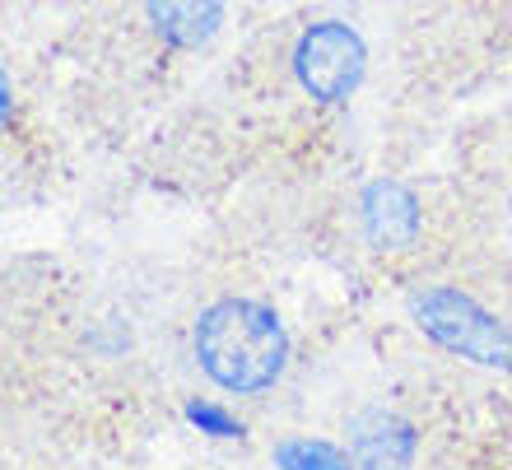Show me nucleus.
<instances>
[{"label":"nucleus","mask_w":512,"mask_h":470,"mask_svg":"<svg viewBox=\"0 0 512 470\" xmlns=\"http://www.w3.org/2000/svg\"><path fill=\"white\" fill-rule=\"evenodd\" d=\"M359 224L373 247H405L419 233V201L401 182H368L359 196Z\"/></svg>","instance_id":"20e7f679"},{"label":"nucleus","mask_w":512,"mask_h":470,"mask_svg":"<svg viewBox=\"0 0 512 470\" xmlns=\"http://www.w3.org/2000/svg\"><path fill=\"white\" fill-rule=\"evenodd\" d=\"M280 470H350V457L331 443H312V438H294V443L275 447Z\"/></svg>","instance_id":"0eeeda50"},{"label":"nucleus","mask_w":512,"mask_h":470,"mask_svg":"<svg viewBox=\"0 0 512 470\" xmlns=\"http://www.w3.org/2000/svg\"><path fill=\"white\" fill-rule=\"evenodd\" d=\"M187 419L196 424V429H205V433H215V438H238L243 433V424L233 415H224L219 405H191L187 410Z\"/></svg>","instance_id":"6e6552de"},{"label":"nucleus","mask_w":512,"mask_h":470,"mask_svg":"<svg viewBox=\"0 0 512 470\" xmlns=\"http://www.w3.org/2000/svg\"><path fill=\"white\" fill-rule=\"evenodd\" d=\"M368 66V47L350 24H312L294 47V75L317 103H345L359 89Z\"/></svg>","instance_id":"7ed1b4c3"},{"label":"nucleus","mask_w":512,"mask_h":470,"mask_svg":"<svg viewBox=\"0 0 512 470\" xmlns=\"http://www.w3.org/2000/svg\"><path fill=\"white\" fill-rule=\"evenodd\" d=\"M415 322L429 340L480 368L512 373V331L461 289H424L415 298Z\"/></svg>","instance_id":"f03ea898"},{"label":"nucleus","mask_w":512,"mask_h":470,"mask_svg":"<svg viewBox=\"0 0 512 470\" xmlns=\"http://www.w3.org/2000/svg\"><path fill=\"white\" fill-rule=\"evenodd\" d=\"M149 24L168 47L196 52L224 24V0H145Z\"/></svg>","instance_id":"423d86ee"},{"label":"nucleus","mask_w":512,"mask_h":470,"mask_svg":"<svg viewBox=\"0 0 512 470\" xmlns=\"http://www.w3.org/2000/svg\"><path fill=\"white\" fill-rule=\"evenodd\" d=\"M196 359L210 382L238 396L266 391L284 373L289 336L280 317L252 298H219L196 322Z\"/></svg>","instance_id":"f257e3e1"},{"label":"nucleus","mask_w":512,"mask_h":470,"mask_svg":"<svg viewBox=\"0 0 512 470\" xmlns=\"http://www.w3.org/2000/svg\"><path fill=\"white\" fill-rule=\"evenodd\" d=\"M350 452L364 470H405L415 457V429L401 415L364 410L350 424Z\"/></svg>","instance_id":"39448f33"}]
</instances>
